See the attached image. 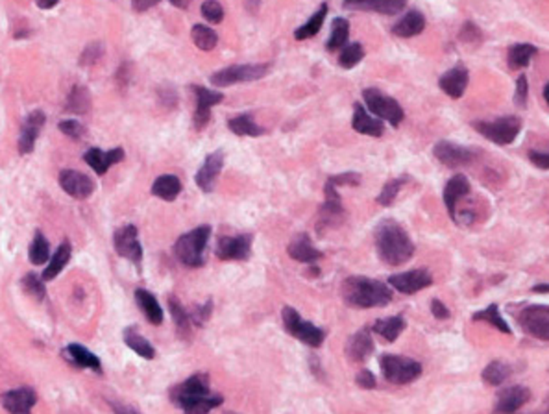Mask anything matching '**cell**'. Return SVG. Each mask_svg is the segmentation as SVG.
I'll return each instance as SVG.
<instances>
[{
	"mask_svg": "<svg viewBox=\"0 0 549 414\" xmlns=\"http://www.w3.org/2000/svg\"><path fill=\"white\" fill-rule=\"evenodd\" d=\"M70 254H73L70 243L69 240H63V243L58 246V250L54 252L52 257H50L47 268L43 270V279H45V282H52L54 277L58 276L59 272L67 266V263L70 261Z\"/></svg>",
	"mask_w": 549,
	"mask_h": 414,
	"instance_id": "obj_34",
	"label": "cell"
},
{
	"mask_svg": "<svg viewBox=\"0 0 549 414\" xmlns=\"http://www.w3.org/2000/svg\"><path fill=\"white\" fill-rule=\"evenodd\" d=\"M84 160L91 169L95 170L96 174L104 176L111 167L124 160V150H122L121 146L107 150V152H104V150L100 148H89L84 154Z\"/></svg>",
	"mask_w": 549,
	"mask_h": 414,
	"instance_id": "obj_22",
	"label": "cell"
},
{
	"mask_svg": "<svg viewBox=\"0 0 549 414\" xmlns=\"http://www.w3.org/2000/svg\"><path fill=\"white\" fill-rule=\"evenodd\" d=\"M389 285L394 291L402 292V294H414V292L431 287L433 285V276L426 268L400 272V274H394V276L389 277Z\"/></svg>",
	"mask_w": 549,
	"mask_h": 414,
	"instance_id": "obj_15",
	"label": "cell"
},
{
	"mask_svg": "<svg viewBox=\"0 0 549 414\" xmlns=\"http://www.w3.org/2000/svg\"><path fill=\"white\" fill-rule=\"evenodd\" d=\"M135 302H137L139 309L143 311V314L146 316V320L150 324L153 325H161L163 324V309L159 305L158 298L153 296L152 292L146 291V289H137L135 291Z\"/></svg>",
	"mask_w": 549,
	"mask_h": 414,
	"instance_id": "obj_29",
	"label": "cell"
},
{
	"mask_svg": "<svg viewBox=\"0 0 549 414\" xmlns=\"http://www.w3.org/2000/svg\"><path fill=\"white\" fill-rule=\"evenodd\" d=\"M159 2H161V0H132V6L137 13H143V11H148L150 8H153V6H158Z\"/></svg>",
	"mask_w": 549,
	"mask_h": 414,
	"instance_id": "obj_58",
	"label": "cell"
},
{
	"mask_svg": "<svg viewBox=\"0 0 549 414\" xmlns=\"http://www.w3.org/2000/svg\"><path fill=\"white\" fill-rule=\"evenodd\" d=\"M544 98H546V102L549 104V84L546 85V89H544Z\"/></svg>",
	"mask_w": 549,
	"mask_h": 414,
	"instance_id": "obj_64",
	"label": "cell"
},
{
	"mask_svg": "<svg viewBox=\"0 0 549 414\" xmlns=\"http://www.w3.org/2000/svg\"><path fill=\"white\" fill-rule=\"evenodd\" d=\"M211 237V226H198V228L190 229L189 233H183L180 239L174 243L176 259L180 261L183 266L189 268H198L206 263V246Z\"/></svg>",
	"mask_w": 549,
	"mask_h": 414,
	"instance_id": "obj_4",
	"label": "cell"
},
{
	"mask_svg": "<svg viewBox=\"0 0 549 414\" xmlns=\"http://www.w3.org/2000/svg\"><path fill=\"white\" fill-rule=\"evenodd\" d=\"M349 36V22L344 17H337L331 24V36H329L326 48L329 52H335L338 48H343L348 43Z\"/></svg>",
	"mask_w": 549,
	"mask_h": 414,
	"instance_id": "obj_43",
	"label": "cell"
},
{
	"mask_svg": "<svg viewBox=\"0 0 549 414\" xmlns=\"http://www.w3.org/2000/svg\"><path fill=\"white\" fill-rule=\"evenodd\" d=\"M433 154L442 165L449 167V169L470 165L472 161L476 160V152H474V150L460 146V144L449 143V141H440V143L435 144Z\"/></svg>",
	"mask_w": 549,
	"mask_h": 414,
	"instance_id": "obj_16",
	"label": "cell"
},
{
	"mask_svg": "<svg viewBox=\"0 0 549 414\" xmlns=\"http://www.w3.org/2000/svg\"><path fill=\"white\" fill-rule=\"evenodd\" d=\"M470 191H472L470 181H468V178L462 174L453 176V178L446 183V187H444V204L448 207L449 217L453 218V220L455 217H457V206H459V202L462 198H466L470 194Z\"/></svg>",
	"mask_w": 549,
	"mask_h": 414,
	"instance_id": "obj_23",
	"label": "cell"
},
{
	"mask_svg": "<svg viewBox=\"0 0 549 414\" xmlns=\"http://www.w3.org/2000/svg\"><path fill=\"white\" fill-rule=\"evenodd\" d=\"M59 185L70 198H76V200H87L95 192V181L78 170H61L59 172Z\"/></svg>",
	"mask_w": 549,
	"mask_h": 414,
	"instance_id": "obj_17",
	"label": "cell"
},
{
	"mask_svg": "<svg viewBox=\"0 0 549 414\" xmlns=\"http://www.w3.org/2000/svg\"><path fill=\"white\" fill-rule=\"evenodd\" d=\"M459 38L465 43H479L481 39H483V36H481V30L474 22H466L465 26L460 28Z\"/></svg>",
	"mask_w": 549,
	"mask_h": 414,
	"instance_id": "obj_53",
	"label": "cell"
},
{
	"mask_svg": "<svg viewBox=\"0 0 549 414\" xmlns=\"http://www.w3.org/2000/svg\"><path fill=\"white\" fill-rule=\"evenodd\" d=\"M170 401L185 414H209L222 405L220 394L211 392L209 374L200 372L190 376L170 390Z\"/></svg>",
	"mask_w": 549,
	"mask_h": 414,
	"instance_id": "obj_1",
	"label": "cell"
},
{
	"mask_svg": "<svg viewBox=\"0 0 549 414\" xmlns=\"http://www.w3.org/2000/svg\"><path fill=\"white\" fill-rule=\"evenodd\" d=\"M355 385L359 388H365V390H372V388L377 387V381H375V376L370 370H361L357 376H355Z\"/></svg>",
	"mask_w": 549,
	"mask_h": 414,
	"instance_id": "obj_54",
	"label": "cell"
},
{
	"mask_svg": "<svg viewBox=\"0 0 549 414\" xmlns=\"http://www.w3.org/2000/svg\"><path fill=\"white\" fill-rule=\"evenodd\" d=\"M375 250L389 266H402L414 255V243L407 229L396 220H383L375 228Z\"/></svg>",
	"mask_w": 549,
	"mask_h": 414,
	"instance_id": "obj_2",
	"label": "cell"
},
{
	"mask_svg": "<svg viewBox=\"0 0 549 414\" xmlns=\"http://www.w3.org/2000/svg\"><path fill=\"white\" fill-rule=\"evenodd\" d=\"M193 93H195L196 98V109H195V128L198 132H202L204 128L209 124V118H211V109L213 106H217L224 100V95L220 91H211L206 89V87H200V85H193Z\"/></svg>",
	"mask_w": 549,
	"mask_h": 414,
	"instance_id": "obj_14",
	"label": "cell"
},
{
	"mask_svg": "<svg viewBox=\"0 0 549 414\" xmlns=\"http://www.w3.org/2000/svg\"><path fill=\"white\" fill-rule=\"evenodd\" d=\"M113 245L115 252L124 259L132 261L133 265H141L143 261V246L139 243V231L133 224L122 226L113 235Z\"/></svg>",
	"mask_w": 549,
	"mask_h": 414,
	"instance_id": "obj_12",
	"label": "cell"
},
{
	"mask_svg": "<svg viewBox=\"0 0 549 414\" xmlns=\"http://www.w3.org/2000/svg\"><path fill=\"white\" fill-rule=\"evenodd\" d=\"M202 15H204L206 21L213 22V24H218V22H222V19H224V8H222L220 2H217V0H206V2L202 4Z\"/></svg>",
	"mask_w": 549,
	"mask_h": 414,
	"instance_id": "obj_49",
	"label": "cell"
},
{
	"mask_svg": "<svg viewBox=\"0 0 549 414\" xmlns=\"http://www.w3.org/2000/svg\"><path fill=\"white\" fill-rule=\"evenodd\" d=\"M181 192V181L174 174H163L156 178L152 185L153 197L161 198L165 202H174L176 198L180 197Z\"/></svg>",
	"mask_w": 549,
	"mask_h": 414,
	"instance_id": "obj_31",
	"label": "cell"
},
{
	"mask_svg": "<svg viewBox=\"0 0 549 414\" xmlns=\"http://www.w3.org/2000/svg\"><path fill=\"white\" fill-rule=\"evenodd\" d=\"M45 113L41 109H36L27 117L24 124H22L21 135H19V152L21 154H30L36 146V141L39 137L43 124H45Z\"/></svg>",
	"mask_w": 549,
	"mask_h": 414,
	"instance_id": "obj_25",
	"label": "cell"
},
{
	"mask_svg": "<svg viewBox=\"0 0 549 414\" xmlns=\"http://www.w3.org/2000/svg\"><path fill=\"white\" fill-rule=\"evenodd\" d=\"M28 259H30L32 265L37 266L45 265L50 259V246H48V240L45 239V235L41 231H37L36 237H33L30 250H28Z\"/></svg>",
	"mask_w": 549,
	"mask_h": 414,
	"instance_id": "obj_45",
	"label": "cell"
},
{
	"mask_svg": "<svg viewBox=\"0 0 549 414\" xmlns=\"http://www.w3.org/2000/svg\"><path fill=\"white\" fill-rule=\"evenodd\" d=\"M518 322L527 335L549 342V305H529L520 313Z\"/></svg>",
	"mask_w": 549,
	"mask_h": 414,
	"instance_id": "obj_11",
	"label": "cell"
},
{
	"mask_svg": "<svg viewBox=\"0 0 549 414\" xmlns=\"http://www.w3.org/2000/svg\"><path fill=\"white\" fill-rule=\"evenodd\" d=\"M472 126L485 139L505 146V144L514 143V139L522 130V121L514 115H509V117H499L496 121H477Z\"/></svg>",
	"mask_w": 549,
	"mask_h": 414,
	"instance_id": "obj_9",
	"label": "cell"
},
{
	"mask_svg": "<svg viewBox=\"0 0 549 414\" xmlns=\"http://www.w3.org/2000/svg\"><path fill=\"white\" fill-rule=\"evenodd\" d=\"M169 309L170 314H172V320H174L176 330H178V335L181 339H190L193 335V319H190V313L187 309L181 305V302L176 296L169 298Z\"/></svg>",
	"mask_w": 549,
	"mask_h": 414,
	"instance_id": "obj_35",
	"label": "cell"
},
{
	"mask_svg": "<svg viewBox=\"0 0 549 414\" xmlns=\"http://www.w3.org/2000/svg\"><path fill=\"white\" fill-rule=\"evenodd\" d=\"M254 237L250 233L233 235V237H220L217 240V257L220 261H246L252 254Z\"/></svg>",
	"mask_w": 549,
	"mask_h": 414,
	"instance_id": "obj_13",
	"label": "cell"
},
{
	"mask_svg": "<svg viewBox=\"0 0 549 414\" xmlns=\"http://www.w3.org/2000/svg\"><path fill=\"white\" fill-rule=\"evenodd\" d=\"M58 2L59 0H37V6H39L41 10H50V8H54Z\"/></svg>",
	"mask_w": 549,
	"mask_h": 414,
	"instance_id": "obj_61",
	"label": "cell"
},
{
	"mask_svg": "<svg viewBox=\"0 0 549 414\" xmlns=\"http://www.w3.org/2000/svg\"><path fill=\"white\" fill-rule=\"evenodd\" d=\"M22 289L28 296L36 298L37 302H43L47 296V287H45V279L36 274H27L22 277Z\"/></svg>",
	"mask_w": 549,
	"mask_h": 414,
	"instance_id": "obj_48",
	"label": "cell"
},
{
	"mask_svg": "<svg viewBox=\"0 0 549 414\" xmlns=\"http://www.w3.org/2000/svg\"><path fill=\"white\" fill-rule=\"evenodd\" d=\"M431 313H433L435 319L439 320L449 319V309L446 307L440 300H433V302H431Z\"/></svg>",
	"mask_w": 549,
	"mask_h": 414,
	"instance_id": "obj_57",
	"label": "cell"
},
{
	"mask_svg": "<svg viewBox=\"0 0 549 414\" xmlns=\"http://www.w3.org/2000/svg\"><path fill=\"white\" fill-rule=\"evenodd\" d=\"M65 109L69 113H76V115H84L91 109V95L89 91L82 87V85H76L73 87V91L67 96V106Z\"/></svg>",
	"mask_w": 549,
	"mask_h": 414,
	"instance_id": "obj_41",
	"label": "cell"
},
{
	"mask_svg": "<svg viewBox=\"0 0 549 414\" xmlns=\"http://www.w3.org/2000/svg\"><path fill=\"white\" fill-rule=\"evenodd\" d=\"M468 80H470V76H468V70L465 67H453V69H449L448 72H444L440 76L439 85L448 96L460 98L465 95L466 87H468Z\"/></svg>",
	"mask_w": 549,
	"mask_h": 414,
	"instance_id": "obj_28",
	"label": "cell"
},
{
	"mask_svg": "<svg viewBox=\"0 0 549 414\" xmlns=\"http://www.w3.org/2000/svg\"><path fill=\"white\" fill-rule=\"evenodd\" d=\"M65 355H67L70 362H74L80 368H89V370H95V372L102 370L100 359L82 344H69L65 348Z\"/></svg>",
	"mask_w": 549,
	"mask_h": 414,
	"instance_id": "obj_32",
	"label": "cell"
},
{
	"mask_svg": "<svg viewBox=\"0 0 549 414\" xmlns=\"http://www.w3.org/2000/svg\"><path fill=\"white\" fill-rule=\"evenodd\" d=\"M189 2H190V0H170V4L176 6V8H180V10H185V8H189Z\"/></svg>",
	"mask_w": 549,
	"mask_h": 414,
	"instance_id": "obj_62",
	"label": "cell"
},
{
	"mask_svg": "<svg viewBox=\"0 0 549 414\" xmlns=\"http://www.w3.org/2000/svg\"><path fill=\"white\" fill-rule=\"evenodd\" d=\"M375 346L372 339V328H363L357 333H354L346 342V357L352 362H363L366 361L372 353H374Z\"/></svg>",
	"mask_w": 549,
	"mask_h": 414,
	"instance_id": "obj_20",
	"label": "cell"
},
{
	"mask_svg": "<svg viewBox=\"0 0 549 414\" xmlns=\"http://www.w3.org/2000/svg\"><path fill=\"white\" fill-rule=\"evenodd\" d=\"M190 38H193L196 47L200 48V50H206V52L213 50L218 43L217 32H215L213 28L204 26V24H195L193 32H190Z\"/></svg>",
	"mask_w": 549,
	"mask_h": 414,
	"instance_id": "obj_44",
	"label": "cell"
},
{
	"mask_svg": "<svg viewBox=\"0 0 549 414\" xmlns=\"http://www.w3.org/2000/svg\"><path fill=\"white\" fill-rule=\"evenodd\" d=\"M340 294L344 303L355 309L385 307L392 302V287L389 283L365 276L346 277Z\"/></svg>",
	"mask_w": 549,
	"mask_h": 414,
	"instance_id": "obj_3",
	"label": "cell"
},
{
	"mask_svg": "<svg viewBox=\"0 0 549 414\" xmlns=\"http://www.w3.org/2000/svg\"><path fill=\"white\" fill-rule=\"evenodd\" d=\"M365 58V48L361 43H346L343 47V52L338 56V65L343 69H354L355 65L361 63V59Z\"/></svg>",
	"mask_w": 549,
	"mask_h": 414,
	"instance_id": "obj_46",
	"label": "cell"
},
{
	"mask_svg": "<svg viewBox=\"0 0 549 414\" xmlns=\"http://www.w3.org/2000/svg\"><path fill=\"white\" fill-rule=\"evenodd\" d=\"M527 78H525V75H520V78H518L516 82V95H514V102H516L518 106H525V102H527Z\"/></svg>",
	"mask_w": 549,
	"mask_h": 414,
	"instance_id": "obj_55",
	"label": "cell"
},
{
	"mask_svg": "<svg viewBox=\"0 0 549 414\" xmlns=\"http://www.w3.org/2000/svg\"><path fill=\"white\" fill-rule=\"evenodd\" d=\"M403 330H405V319L402 314L375 320L374 325H372V331L379 335L381 339H385L386 342H394L403 333Z\"/></svg>",
	"mask_w": 549,
	"mask_h": 414,
	"instance_id": "obj_36",
	"label": "cell"
},
{
	"mask_svg": "<svg viewBox=\"0 0 549 414\" xmlns=\"http://www.w3.org/2000/svg\"><path fill=\"white\" fill-rule=\"evenodd\" d=\"M222 167H224V152H213L206 158L204 165L196 172V185L200 187L204 192H213L215 189V181L220 176Z\"/></svg>",
	"mask_w": 549,
	"mask_h": 414,
	"instance_id": "obj_21",
	"label": "cell"
},
{
	"mask_svg": "<svg viewBox=\"0 0 549 414\" xmlns=\"http://www.w3.org/2000/svg\"><path fill=\"white\" fill-rule=\"evenodd\" d=\"M270 63H255V65H232L226 69L217 70L209 78L215 87H230L235 84H244V82L261 80L269 75Z\"/></svg>",
	"mask_w": 549,
	"mask_h": 414,
	"instance_id": "obj_10",
	"label": "cell"
},
{
	"mask_svg": "<svg viewBox=\"0 0 549 414\" xmlns=\"http://www.w3.org/2000/svg\"><path fill=\"white\" fill-rule=\"evenodd\" d=\"M363 98H365L366 109H368L374 117H377L379 121H386L392 126L396 128L402 124V121L405 118V112L402 109V106L398 104L394 98L383 95L379 89L375 87H368L363 91Z\"/></svg>",
	"mask_w": 549,
	"mask_h": 414,
	"instance_id": "obj_8",
	"label": "cell"
},
{
	"mask_svg": "<svg viewBox=\"0 0 549 414\" xmlns=\"http://www.w3.org/2000/svg\"><path fill=\"white\" fill-rule=\"evenodd\" d=\"M511 376H513V368L509 367L507 362L492 361L485 367V370L481 374V379H483L486 385H490V387H497V385H503V383L507 381Z\"/></svg>",
	"mask_w": 549,
	"mask_h": 414,
	"instance_id": "obj_38",
	"label": "cell"
},
{
	"mask_svg": "<svg viewBox=\"0 0 549 414\" xmlns=\"http://www.w3.org/2000/svg\"><path fill=\"white\" fill-rule=\"evenodd\" d=\"M338 187L333 183L331 180H328L326 183V200L320 206V211H318V222H317V233L320 237L328 233L329 229L338 228L340 224L344 222L346 218V211L343 207V200H340V194L337 191Z\"/></svg>",
	"mask_w": 549,
	"mask_h": 414,
	"instance_id": "obj_7",
	"label": "cell"
},
{
	"mask_svg": "<svg viewBox=\"0 0 549 414\" xmlns=\"http://www.w3.org/2000/svg\"><path fill=\"white\" fill-rule=\"evenodd\" d=\"M102 54H104V47H102V43H91V45H87V47H85V50L82 52V56H80V65L96 63V61L102 58Z\"/></svg>",
	"mask_w": 549,
	"mask_h": 414,
	"instance_id": "obj_50",
	"label": "cell"
},
{
	"mask_svg": "<svg viewBox=\"0 0 549 414\" xmlns=\"http://www.w3.org/2000/svg\"><path fill=\"white\" fill-rule=\"evenodd\" d=\"M381 374L392 385H409L422 376V365L411 357L385 353L379 357Z\"/></svg>",
	"mask_w": 549,
	"mask_h": 414,
	"instance_id": "obj_5",
	"label": "cell"
},
{
	"mask_svg": "<svg viewBox=\"0 0 549 414\" xmlns=\"http://www.w3.org/2000/svg\"><path fill=\"white\" fill-rule=\"evenodd\" d=\"M227 128L239 137H259L264 133L263 128L254 121L252 113H241V115L227 118Z\"/></svg>",
	"mask_w": 549,
	"mask_h": 414,
	"instance_id": "obj_33",
	"label": "cell"
},
{
	"mask_svg": "<svg viewBox=\"0 0 549 414\" xmlns=\"http://www.w3.org/2000/svg\"><path fill=\"white\" fill-rule=\"evenodd\" d=\"M259 6H261V0H244V8H246V11H250L252 15L257 13Z\"/></svg>",
	"mask_w": 549,
	"mask_h": 414,
	"instance_id": "obj_60",
	"label": "cell"
},
{
	"mask_svg": "<svg viewBox=\"0 0 549 414\" xmlns=\"http://www.w3.org/2000/svg\"><path fill=\"white\" fill-rule=\"evenodd\" d=\"M407 181V176H402V178H394V180H389L381 189L379 197H377V204L383 207H389L394 200H396L398 192L402 191L403 183Z\"/></svg>",
	"mask_w": 549,
	"mask_h": 414,
	"instance_id": "obj_47",
	"label": "cell"
},
{
	"mask_svg": "<svg viewBox=\"0 0 549 414\" xmlns=\"http://www.w3.org/2000/svg\"><path fill=\"white\" fill-rule=\"evenodd\" d=\"M423 28H426V17L420 11L411 10L392 26V33L398 36V38L409 39L418 36V33H422Z\"/></svg>",
	"mask_w": 549,
	"mask_h": 414,
	"instance_id": "obj_30",
	"label": "cell"
},
{
	"mask_svg": "<svg viewBox=\"0 0 549 414\" xmlns=\"http://www.w3.org/2000/svg\"><path fill=\"white\" fill-rule=\"evenodd\" d=\"M36 404L37 394L30 387H17L2 394V405L10 414H32Z\"/></svg>",
	"mask_w": 549,
	"mask_h": 414,
	"instance_id": "obj_19",
	"label": "cell"
},
{
	"mask_svg": "<svg viewBox=\"0 0 549 414\" xmlns=\"http://www.w3.org/2000/svg\"><path fill=\"white\" fill-rule=\"evenodd\" d=\"M111 409H113V414H141L139 411H135L133 407L126 404H121V401H110Z\"/></svg>",
	"mask_w": 549,
	"mask_h": 414,
	"instance_id": "obj_59",
	"label": "cell"
},
{
	"mask_svg": "<svg viewBox=\"0 0 549 414\" xmlns=\"http://www.w3.org/2000/svg\"><path fill=\"white\" fill-rule=\"evenodd\" d=\"M407 0H344L348 10L374 11L379 15H398L405 8Z\"/></svg>",
	"mask_w": 549,
	"mask_h": 414,
	"instance_id": "obj_24",
	"label": "cell"
},
{
	"mask_svg": "<svg viewBox=\"0 0 549 414\" xmlns=\"http://www.w3.org/2000/svg\"><path fill=\"white\" fill-rule=\"evenodd\" d=\"M189 313H190V319H193V324L198 325V328H202V325L206 324L207 320H209V316H211L213 300H207L204 305H198L195 311H189Z\"/></svg>",
	"mask_w": 549,
	"mask_h": 414,
	"instance_id": "obj_51",
	"label": "cell"
},
{
	"mask_svg": "<svg viewBox=\"0 0 549 414\" xmlns=\"http://www.w3.org/2000/svg\"><path fill=\"white\" fill-rule=\"evenodd\" d=\"M533 292H548V294H549V285H548V283H540V285H534Z\"/></svg>",
	"mask_w": 549,
	"mask_h": 414,
	"instance_id": "obj_63",
	"label": "cell"
},
{
	"mask_svg": "<svg viewBox=\"0 0 549 414\" xmlns=\"http://www.w3.org/2000/svg\"><path fill=\"white\" fill-rule=\"evenodd\" d=\"M536 54V48L529 43H522V45H514L509 48L507 54V63L513 70H520L523 67H527L531 63V59Z\"/></svg>",
	"mask_w": 549,
	"mask_h": 414,
	"instance_id": "obj_39",
	"label": "cell"
},
{
	"mask_svg": "<svg viewBox=\"0 0 549 414\" xmlns=\"http://www.w3.org/2000/svg\"><path fill=\"white\" fill-rule=\"evenodd\" d=\"M59 132L65 133L67 137L70 139H82L84 137V132L85 128L82 126V123H78V121H74V118H67V121H61V123L58 124Z\"/></svg>",
	"mask_w": 549,
	"mask_h": 414,
	"instance_id": "obj_52",
	"label": "cell"
},
{
	"mask_svg": "<svg viewBox=\"0 0 549 414\" xmlns=\"http://www.w3.org/2000/svg\"><path fill=\"white\" fill-rule=\"evenodd\" d=\"M287 254H289V257L298 261V263H306V265H315L322 257V252L315 248V245L309 239V235L306 233L296 235L294 239L289 243V246H287Z\"/></svg>",
	"mask_w": 549,
	"mask_h": 414,
	"instance_id": "obj_26",
	"label": "cell"
},
{
	"mask_svg": "<svg viewBox=\"0 0 549 414\" xmlns=\"http://www.w3.org/2000/svg\"><path fill=\"white\" fill-rule=\"evenodd\" d=\"M352 126L355 132L370 135V137H381L385 133V124L377 117H374L368 109H365L363 104H355L354 107V118H352Z\"/></svg>",
	"mask_w": 549,
	"mask_h": 414,
	"instance_id": "obj_27",
	"label": "cell"
},
{
	"mask_svg": "<svg viewBox=\"0 0 549 414\" xmlns=\"http://www.w3.org/2000/svg\"><path fill=\"white\" fill-rule=\"evenodd\" d=\"M529 161L539 169H549V150H533L529 152Z\"/></svg>",
	"mask_w": 549,
	"mask_h": 414,
	"instance_id": "obj_56",
	"label": "cell"
},
{
	"mask_svg": "<svg viewBox=\"0 0 549 414\" xmlns=\"http://www.w3.org/2000/svg\"><path fill=\"white\" fill-rule=\"evenodd\" d=\"M326 15H328V4H322L317 11H315V15H313L306 24H301V26L296 30L294 39L303 41V39L315 38V36L320 32V28H322L324 21H326Z\"/></svg>",
	"mask_w": 549,
	"mask_h": 414,
	"instance_id": "obj_40",
	"label": "cell"
},
{
	"mask_svg": "<svg viewBox=\"0 0 549 414\" xmlns=\"http://www.w3.org/2000/svg\"><path fill=\"white\" fill-rule=\"evenodd\" d=\"M281 319H283V325H285L287 333H291L292 337L303 342L309 348H320L324 344L326 339V331L320 330L318 325H315L313 322L301 320V316L298 314L294 307L285 305L281 311Z\"/></svg>",
	"mask_w": 549,
	"mask_h": 414,
	"instance_id": "obj_6",
	"label": "cell"
},
{
	"mask_svg": "<svg viewBox=\"0 0 549 414\" xmlns=\"http://www.w3.org/2000/svg\"><path fill=\"white\" fill-rule=\"evenodd\" d=\"M124 342H126V346L130 350L135 351V353H137L139 357H143V359L152 361L153 357H156L153 346L150 344V342H148L143 335L135 330V328H126V330H124Z\"/></svg>",
	"mask_w": 549,
	"mask_h": 414,
	"instance_id": "obj_37",
	"label": "cell"
},
{
	"mask_svg": "<svg viewBox=\"0 0 549 414\" xmlns=\"http://www.w3.org/2000/svg\"><path fill=\"white\" fill-rule=\"evenodd\" d=\"M531 399V390L523 385H513L505 387L497 394L496 407L492 414H516L523 405Z\"/></svg>",
	"mask_w": 549,
	"mask_h": 414,
	"instance_id": "obj_18",
	"label": "cell"
},
{
	"mask_svg": "<svg viewBox=\"0 0 549 414\" xmlns=\"http://www.w3.org/2000/svg\"><path fill=\"white\" fill-rule=\"evenodd\" d=\"M472 320H474V322H486V324L494 325V328L502 331V333H513V330L509 328V324L505 322L502 313H499V307H497L496 303H492V305H488V307L483 309V311H477V313L472 316Z\"/></svg>",
	"mask_w": 549,
	"mask_h": 414,
	"instance_id": "obj_42",
	"label": "cell"
}]
</instances>
